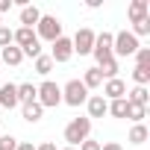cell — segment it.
I'll list each match as a JSON object with an SVG mask.
<instances>
[{"label": "cell", "mask_w": 150, "mask_h": 150, "mask_svg": "<svg viewBox=\"0 0 150 150\" xmlns=\"http://www.w3.org/2000/svg\"><path fill=\"white\" fill-rule=\"evenodd\" d=\"M35 38L53 44L56 38H62V21H59L56 15H44V12H41V18H38V24H35Z\"/></svg>", "instance_id": "6da1fadb"}, {"label": "cell", "mask_w": 150, "mask_h": 150, "mask_svg": "<svg viewBox=\"0 0 150 150\" xmlns=\"http://www.w3.org/2000/svg\"><path fill=\"white\" fill-rule=\"evenodd\" d=\"M141 44H138V38L129 33V30H121V33H115L112 35V56L115 59H124V56H135V50H138Z\"/></svg>", "instance_id": "7a4b0ae2"}, {"label": "cell", "mask_w": 150, "mask_h": 150, "mask_svg": "<svg viewBox=\"0 0 150 150\" xmlns=\"http://www.w3.org/2000/svg\"><path fill=\"white\" fill-rule=\"evenodd\" d=\"M35 100L41 103V109H56L62 103V86L53 80H44L41 86H35Z\"/></svg>", "instance_id": "3957f363"}, {"label": "cell", "mask_w": 150, "mask_h": 150, "mask_svg": "<svg viewBox=\"0 0 150 150\" xmlns=\"http://www.w3.org/2000/svg\"><path fill=\"white\" fill-rule=\"evenodd\" d=\"M88 135H91V121H88V118H74V121L65 127V141H68V147H80Z\"/></svg>", "instance_id": "277c9868"}, {"label": "cell", "mask_w": 150, "mask_h": 150, "mask_svg": "<svg viewBox=\"0 0 150 150\" xmlns=\"http://www.w3.org/2000/svg\"><path fill=\"white\" fill-rule=\"evenodd\" d=\"M88 100V88L80 83V80H68L65 86H62V103H68V106H83Z\"/></svg>", "instance_id": "5b68a950"}, {"label": "cell", "mask_w": 150, "mask_h": 150, "mask_svg": "<svg viewBox=\"0 0 150 150\" xmlns=\"http://www.w3.org/2000/svg\"><path fill=\"white\" fill-rule=\"evenodd\" d=\"M91 56L97 59V65L100 62H106V59H115L112 56V33H94V47H91Z\"/></svg>", "instance_id": "8992f818"}, {"label": "cell", "mask_w": 150, "mask_h": 150, "mask_svg": "<svg viewBox=\"0 0 150 150\" xmlns=\"http://www.w3.org/2000/svg\"><path fill=\"white\" fill-rule=\"evenodd\" d=\"M50 47H53V50H50L53 65H65V62H71V56H74V44H71V38H68V35L56 38Z\"/></svg>", "instance_id": "52a82bcc"}, {"label": "cell", "mask_w": 150, "mask_h": 150, "mask_svg": "<svg viewBox=\"0 0 150 150\" xmlns=\"http://www.w3.org/2000/svg\"><path fill=\"white\" fill-rule=\"evenodd\" d=\"M71 44H74V53L88 56V53H91V47H94V30H91V27H83V30H77V35L71 38Z\"/></svg>", "instance_id": "ba28073f"}, {"label": "cell", "mask_w": 150, "mask_h": 150, "mask_svg": "<svg viewBox=\"0 0 150 150\" xmlns=\"http://www.w3.org/2000/svg\"><path fill=\"white\" fill-rule=\"evenodd\" d=\"M103 100H121V97H127V83L121 80V77H115V80H106L103 83V94H100Z\"/></svg>", "instance_id": "9c48e42d"}, {"label": "cell", "mask_w": 150, "mask_h": 150, "mask_svg": "<svg viewBox=\"0 0 150 150\" xmlns=\"http://www.w3.org/2000/svg\"><path fill=\"white\" fill-rule=\"evenodd\" d=\"M86 109H88V121L91 118H103V115H109V100H103L100 94H88Z\"/></svg>", "instance_id": "30bf717a"}, {"label": "cell", "mask_w": 150, "mask_h": 150, "mask_svg": "<svg viewBox=\"0 0 150 150\" xmlns=\"http://www.w3.org/2000/svg\"><path fill=\"white\" fill-rule=\"evenodd\" d=\"M18 103V86L15 83H3L0 86V109H15Z\"/></svg>", "instance_id": "8fae6325"}, {"label": "cell", "mask_w": 150, "mask_h": 150, "mask_svg": "<svg viewBox=\"0 0 150 150\" xmlns=\"http://www.w3.org/2000/svg\"><path fill=\"white\" fill-rule=\"evenodd\" d=\"M127 18H129V24H138V21L150 18V3L147 0H132L129 9H127Z\"/></svg>", "instance_id": "7c38bea8"}, {"label": "cell", "mask_w": 150, "mask_h": 150, "mask_svg": "<svg viewBox=\"0 0 150 150\" xmlns=\"http://www.w3.org/2000/svg\"><path fill=\"white\" fill-rule=\"evenodd\" d=\"M38 38H35V30H27V27H18V30H12V44L15 47H21V50H27L30 44H35Z\"/></svg>", "instance_id": "4fadbf2b"}, {"label": "cell", "mask_w": 150, "mask_h": 150, "mask_svg": "<svg viewBox=\"0 0 150 150\" xmlns=\"http://www.w3.org/2000/svg\"><path fill=\"white\" fill-rule=\"evenodd\" d=\"M38 18H41V9L38 6H21V15H18V21H21V27H27V30H35V24H38Z\"/></svg>", "instance_id": "5bb4252c"}, {"label": "cell", "mask_w": 150, "mask_h": 150, "mask_svg": "<svg viewBox=\"0 0 150 150\" xmlns=\"http://www.w3.org/2000/svg\"><path fill=\"white\" fill-rule=\"evenodd\" d=\"M21 62H24V53H21V47L9 44V47H3V50H0V65H12V68H18Z\"/></svg>", "instance_id": "9a60e30c"}, {"label": "cell", "mask_w": 150, "mask_h": 150, "mask_svg": "<svg viewBox=\"0 0 150 150\" xmlns=\"http://www.w3.org/2000/svg\"><path fill=\"white\" fill-rule=\"evenodd\" d=\"M127 103H132V106H144V109H147V103H150V91H147L144 86H135V88L127 91Z\"/></svg>", "instance_id": "2e32d148"}, {"label": "cell", "mask_w": 150, "mask_h": 150, "mask_svg": "<svg viewBox=\"0 0 150 150\" xmlns=\"http://www.w3.org/2000/svg\"><path fill=\"white\" fill-rule=\"evenodd\" d=\"M21 115H24V121H27V124H38V121H41V115H44V109H41V103H38V100H33V103H24V106H21Z\"/></svg>", "instance_id": "e0dca14e"}, {"label": "cell", "mask_w": 150, "mask_h": 150, "mask_svg": "<svg viewBox=\"0 0 150 150\" xmlns=\"http://www.w3.org/2000/svg\"><path fill=\"white\" fill-rule=\"evenodd\" d=\"M80 83L91 91V88H100V86H103V77H100V71H97V68H88V71L83 74V80H80Z\"/></svg>", "instance_id": "ac0fdd59"}, {"label": "cell", "mask_w": 150, "mask_h": 150, "mask_svg": "<svg viewBox=\"0 0 150 150\" xmlns=\"http://www.w3.org/2000/svg\"><path fill=\"white\" fill-rule=\"evenodd\" d=\"M147 135H150V132H147V127H144V124H132V129H129L127 141H129V144H144V141H147Z\"/></svg>", "instance_id": "d6986e66"}, {"label": "cell", "mask_w": 150, "mask_h": 150, "mask_svg": "<svg viewBox=\"0 0 150 150\" xmlns=\"http://www.w3.org/2000/svg\"><path fill=\"white\" fill-rule=\"evenodd\" d=\"M35 100V86L33 83H21L18 86V103L24 106V103H33Z\"/></svg>", "instance_id": "ffe728a7"}, {"label": "cell", "mask_w": 150, "mask_h": 150, "mask_svg": "<svg viewBox=\"0 0 150 150\" xmlns=\"http://www.w3.org/2000/svg\"><path fill=\"white\" fill-rule=\"evenodd\" d=\"M50 71H53V59L47 53H41L35 59V74H38V77H50Z\"/></svg>", "instance_id": "44dd1931"}, {"label": "cell", "mask_w": 150, "mask_h": 150, "mask_svg": "<svg viewBox=\"0 0 150 150\" xmlns=\"http://www.w3.org/2000/svg\"><path fill=\"white\" fill-rule=\"evenodd\" d=\"M127 109H129L127 97H121V100H109V115H112V118H127Z\"/></svg>", "instance_id": "7402d4cb"}, {"label": "cell", "mask_w": 150, "mask_h": 150, "mask_svg": "<svg viewBox=\"0 0 150 150\" xmlns=\"http://www.w3.org/2000/svg\"><path fill=\"white\" fill-rule=\"evenodd\" d=\"M132 83L147 88V83H150V68H141V65H135V68H132Z\"/></svg>", "instance_id": "603a6c76"}, {"label": "cell", "mask_w": 150, "mask_h": 150, "mask_svg": "<svg viewBox=\"0 0 150 150\" xmlns=\"http://www.w3.org/2000/svg\"><path fill=\"white\" fill-rule=\"evenodd\" d=\"M144 115H147V109H144V106H132V103H129V109H127V118H129L132 124H141V121H144Z\"/></svg>", "instance_id": "cb8c5ba5"}, {"label": "cell", "mask_w": 150, "mask_h": 150, "mask_svg": "<svg viewBox=\"0 0 150 150\" xmlns=\"http://www.w3.org/2000/svg\"><path fill=\"white\" fill-rule=\"evenodd\" d=\"M135 65L150 68V47H138V50H135Z\"/></svg>", "instance_id": "d4e9b609"}, {"label": "cell", "mask_w": 150, "mask_h": 150, "mask_svg": "<svg viewBox=\"0 0 150 150\" xmlns=\"http://www.w3.org/2000/svg\"><path fill=\"white\" fill-rule=\"evenodd\" d=\"M129 33H132L135 38H138V35H147V33H150V18H144V21L132 24V30H129Z\"/></svg>", "instance_id": "484cf974"}, {"label": "cell", "mask_w": 150, "mask_h": 150, "mask_svg": "<svg viewBox=\"0 0 150 150\" xmlns=\"http://www.w3.org/2000/svg\"><path fill=\"white\" fill-rule=\"evenodd\" d=\"M15 147H18L15 135H0V150H15Z\"/></svg>", "instance_id": "4316f807"}, {"label": "cell", "mask_w": 150, "mask_h": 150, "mask_svg": "<svg viewBox=\"0 0 150 150\" xmlns=\"http://www.w3.org/2000/svg\"><path fill=\"white\" fill-rule=\"evenodd\" d=\"M9 44H12V30L9 27H0V50L9 47Z\"/></svg>", "instance_id": "83f0119b"}, {"label": "cell", "mask_w": 150, "mask_h": 150, "mask_svg": "<svg viewBox=\"0 0 150 150\" xmlns=\"http://www.w3.org/2000/svg\"><path fill=\"white\" fill-rule=\"evenodd\" d=\"M80 150H100V141H94V138H86V141L80 144Z\"/></svg>", "instance_id": "f1b7e54d"}, {"label": "cell", "mask_w": 150, "mask_h": 150, "mask_svg": "<svg viewBox=\"0 0 150 150\" xmlns=\"http://www.w3.org/2000/svg\"><path fill=\"white\" fill-rule=\"evenodd\" d=\"M100 150H124L118 141H106V144H100Z\"/></svg>", "instance_id": "f546056e"}, {"label": "cell", "mask_w": 150, "mask_h": 150, "mask_svg": "<svg viewBox=\"0 0 150 150\" xmlns=\"http://www.w3.org/2000/svg\"><path fill=\"white\" fill-rule=\"evenodd\" d=\"M15 3H12V0H0V15H3V12H9Z\"/></svg>", "instance_id": "4dcf8cb0"}, {"label": "cell", "mask_w": 150, "mask_h": 150, "mask_svg": "<svg viewBox=\"0 0 150 150\" xmlns=\"http://www.w3.org/2000/svg\"><path fill=\"white\" fill-rule=\"evenodd\" d=\"M35 150H56V144H53V141H41Z\"/></svg>", "instance_id": "1f68e13d"}, {"label": "cell", "mask_w": 150, "mask_h": 150, "mask_svg": "<svg viewBox=\"0 0 150 150\" xmlns=\"http://www.w3.org/2000/svg\"><path fill=\"white\" fill-rule=\"evenodd\" d=\"M15 150H35V147H33L30 141H18V147H15Z\"/></svg>", "instance_id": "d6a6232c"}, {"label": "cell", "mask_w": 150, "mask_h": 150, "mask_svg": "<svg viewBox=\"0 0 150 150\" xmlns=\"http://www.w3.org/2000/svg\"><path fill=\"white\" fill-rule=\"evenodd\" d=\"M62 150H77V147H62Z\"/></svg>", "instance_id": "836d02e7"}, {"label": "cell", "mask_w": 150, "mask_h": 150, "mask_svg": "<svg viewBox=\"0 0 150 150\" xmlns=\"http://www.w3.org/2000/svg\"><path fill=\"white\" fill-rule=\"evenodd\" d=\"M0 27H3V18H0Z\"/></svg>", "instance_id": "e575fe53"}, {"label": "cell", "mask_w": 150, "mask_h": 150, "mask_svg": "<svg viewBox=\"0 0 150 150\" xmlns=\"http://www.w3.org/2000/svg\"><path fill=\"white\" fill-rule=\"evenodd\" d=\"M0 68H3V65H0Z\"/></svg>", "instance_id": "d590c367"}]
</instances>
